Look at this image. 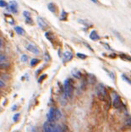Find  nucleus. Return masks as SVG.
<instances>
[{
  "mask_svg": "<svg viewBox=\"0 0 131 132\" xmlns=\"http://www.w3.org/2000/svg\"><path fill=\"white\" fill-rule=\"evenodd\" d=\"M60 117H61V113L58 109H55V108H51L50 109L48 114V122L54 123L57 119L60 118Z\"/></svg>",
  "mask_w": 131,
  "mask_h": 132,
  "instance_id": "nucleus-1",
  "label": "nucleus"
},
{
  "mask_svg": "<svg viewBox=\"0 0 131 132\" xmlns=\"http://www.w3.org/2000/svg\"><path fill=\"white\" fill-rule=\"evenodd\" d=\"M43 130L45 132H62V129L54 123L47 121L43 125Z\"/></svg>",
  "mask_w": 131,
  "mask_h": 132,
  "instance_id": "nucleus-2",
  "label": "nucleus"
},
{
  "mask_svg": "<svg viewBox=\"0 0 131 132\" xmlns=\"http://www.w3.org/2000/svg\"><path fill=\"white\" fill-rule=\"evenodd\" d=\"M64 93L65 97H68V98H71L72 96H73V92H74V87L73 85H72L70 80L67 79L65 81H64Z\"/></svg>",
  "mask_w": 131,
  "mask_h": 132,
  "instance_id": "nucleus-3",
  "label": "nucleus"
},
{
  "mask_svg": "<svg viewBox=\"0 0 131 132\" xmlns=\"http://www.w3.org/2000/svg\"><path fill=\"white\" fill-rule=\"evenodd\" d=\"M96 94L101 99L105 98V97L107 96V91H106V88L103 84H99L96 86Z\"/></svg>",
  "mask_w": 131,
  "mask_h": 132,
  "instance_id": "nucleus-4",
  "label": "nucleus"
},
{
  "mask_svg": "<svg viewBox=\"0 0 131 132\" xmlns=\"http://www.w3.org/2000/svg\"><path fill=\"white\" fill-rule=\"evenodd\" d=\"M113 105L114 108H116V109H119V108L123 107V103H122L121 98H120V97H119L118 94H116V93H114V97H113Z\"/></svg>",
  "mask_w": 131,
  "mask_h": 132,
  "instance_id": "nucleus-5",
  "label": "nucleus"
},
{
  "mask_svg": "<svg viewBox=\"0 0 131 132\" xmlns=\"http://www.w3.org/2000/svg\"><path fill=\"white\" fill-rule=\"evenodd\" d=\"M26 49L28 51H30L31 53H34V54H39L40 53V49L34 44H28L27 47H26Z\"/></svg>",
  "mask_w": 131,
  "mask_h": 132,
  "instance_id": "nucleus-6",
  "label": "nucleus"
},
{
  "mask_svg": "<svg viewBox=\"0 0 131 132\" xmlns=\"http://www.w3.org/2000/svg\"><path fill=\"white\" fill-rule=\"evenodd\" d=\"M72 59H73V54H72L71 52L66 51L63 53V59H64V62H69V61H70Z\"/></svg>",
  "mask_w": 131,
  "mask_h": 132,
  "instance_id": "nucleus-7",
  "label": "nucleus"
},
{
  "mask_svg": "<svg viewBox=\"0 0 131 132\" xmlns=\"http://www.w3.org/2000/svg\"><path fill=\"white\" fill-rule=\"evenodd\" d=\"M9 10L13 12V13H14V14H16L17 11H18V9H17V4H16L15 2H10L9 6Z\"/></svg>",
  "mask_w": 131,
  "mask_h": 132,
  "instance_id": "nucleus-8",
  "label": "nucleus"
},
{
  "mask_svg": "<svg viewBox=\"0 0 131 132\" xmlns=\"http://www.w3.org/2000/svg\"><path fill=\"white\" fill-rule=\"evenodd\" d=\"M37 22H38V25H39V26L42 28V30H45L47 27H48V25H47V23L44 21V20H42L41 17H37Z\"/></svg>",
  "mask_w": 131,
  "mask_h": 132,
  "instance_id": "nucleus-9",
  "label": "nucleus"
},
{
  "mask_svg": "<svg viewBox=\"0 0 131 132\" xmlns=\"http://www.w3.org/2000/svg\"><path fill=\"white\" fill-rule=\"evenodd\" d=\"M90 38L92 40V41H97L100 39L99 35L97 34L96 31H92L91 33H90Z\"/></svg>",
  "mask_w": 131,
  "mask_h": 132,
  "instance_id": "nucleus-10",
  "label": "nucleus"
},
{
  "mask_svg": "<svg viewBox=\"0 0 131 132\" xmlns=\"http://www.w3.org/2000/svg\"><path fill=\"white\" fill-rule=\"evenodd\" d=\"M72 74H73V75L75 78H77V79H80L81 78V73L79 72L78 69H74L73 71H72Z\"/></svg>",
  "mask_w": 131,
  "mask_h": 132,
  "instance_id": "nucleus-11",
  "label": "nucleus"
},
{
  "mask_svg": "<svg viewBox=\"0 0 131 132\" xmlns=\"http://www.w3.org/2000/svg\"><path fill=\"white\" fill-rule=\"evenodd\" d=\"M14 31H15L19 35H24L25 34V30L23 28L20 27V26H15L14 27Z\"/></svg>",
  "mask_w": 131,
  "mask_h": 132,
  "instance_id": "nucleus-12",
  "label": "nucleus"
},
{
  "mask_svg": "<svg viewBox=\"0 0 131 132\" xmlns=\"http://www.w3.org/2000/svg\"><path fill=\"white\" fill-rule=\"evenodd\" d=\"M119 57L121 58L122 59H123V60H127V61H131V57H129V56L126 55V54H123V53H121V54L119 55Z\"/></svg>",
  "mask_w": 131,
  "mask_h": 132,
  "instance_id": "nucleus-13",
  "label": "nucleus"
},
{
  "mask_svg": "<svg viewBox=\"0 0 131 132\" xmlns=\"http://www.w3.org/2000/svg\"><path fill=\"white\" fill-rule=\"evenodd\" d=\"M48 9H49L50 11H52V13H55L56 12V6L54 5L53 4H48Z\"/></svg>",
  "mask_w": 131,
  "mask_h": 132,
  "instance_id": "nucleus-14",
  "label": "nucleus"
},
{
  "mask_svg": "<svg viewBox=\"0 0 131 132\" xmlns=\"http://www.w3.org/2000/svg\"><path fill=\"white\" fill-rule=\"evenodd\" d=\"M46 37L48 38V40H50V41H52L54 38V36L53 34L52 33V32H47L46 33Z\"/></svg>",
  "mask_w": 131,
  "mask_h": 132,
  "instance_id": "nucleus-15",
  "label": "nucleus"
},
{
  "mask_svg": "<svg viewBox=\"0 0 131 132\" xmlns=\"http://www.w3.org/2000/svg\"><path fill=\"white\" fill-rule=\"evenodd\" d=\"M107 72V74H108V75H109L110 77H111V79L113 80V81H115V75L113 74V72H112V71H109L108 69H104Z\"/></svg>",
  "mask_w": 131,
  "mask_h": 132,
  "instance_id": "nucleus-16",
  "label": "nucleus"
},
{
  "mask_svg": "<svg viewBox=\"0 0 131 132\" xmlns=\"http://www.w3.org/2000/svg\"><path fill=\"white\" fill-rule=\"evenodd\" d=\"M39 62H40L39 59H33L32 60H31V66H35V65L39 63Z\"/></svg>",
  "mask_w": 131,
  "mask_h": 132,
  "instance_id": "nucleus-17",
  "label": "nucleus"
},
{
  "mask_svg": "<svg viewBox=\"0 0 131 132\" xmlns=\"http://www.w3.org/2000/svg\"><path fill=\"white\" fill-rule=\"evenodd\" d=\"M76 55H77V57H79V59H86V55H85V54H82V53H76Z\"/></svg>",
  "mask_w": 131,
  "mask_h": 132,
  "instance_id": "nucleus-18",
  "label": "nucleus"
},
{
  "mask_svg": "<svg viewBox=\"0 0 131 132\" xmlns=\"http://www.w3.org/2000/svg\"><path fill=\"white\" fill-rule=\"evenodd\" d=\"M113 32H114V33H115V35L117 36L118 37V39L120 40V41H123V37H122V36H121V35H120V34H119V32H116V31H113Z\"/></svg>",
  "mask_w": 131,
  "mask_h": 132,
  "instance_id": "nucleus-19",
  "label": "nucleus"
},
{
  "mask_svg": "<svg viewBox=\"0 0 131 132\" xmlns=\"http://www.w3.org/2000/svg\"><path fill=\"white\" fill-rule=\"evenodd\" d=\"M7 59V57L4 54H0V62H3V61H5Z\"/></svg>",
  "mask_w": 131,
  "mask_h": 132,
  "instance_id": "nucleus-20",
  "label": "nucleus"
},
{
  "mask_svg": "<svg viewBox=\"0 0 131 132\" xmlns=\"http://www.w3.org/2000/svg\"><path fill=\"white\" fill-rule=\"evenodd\" d=\"M14 121H15V122H17V121L19 120V118H20V114H15L14 116Z\"/></svg>",
  "mask_w": 131,
  "mask_h": 132,
  "instance_id": "nucleus-21",
  "label": "nucleus"
},
{
  "mask_svg": "<svg viewBox=\"0 0 131 132\" xmlns=\"http://www.w3.org/2000/svg\"><path fill=\"white\" fill-rule=\"evenodd\" d=\"M7 6V3L5 1H0V7H6Z\"/></svg>",
  "mask_w": 131,
  "mask_h": 132,
  "instance_id": "nucleus-22",
  "label": "nucleus"
},
{
  "mask_svg": "<svg viewBox=\"0 0 131 132\" xmlns=\"http://www.w3.org/2000/svg\"><path fill=\"white\" fill-rule=\"evenodd\" d=\"M27 59H28V57L26 55H25V54L21 56V60L23 62H26V61H27Z\"/></svg>",
  "mask_w": 131,
  "mask_h": 132,
  "instance_id": "nucleus-23",
  "label": "nucleus"
},
{
  "mask_svg": "<svg viewBox=\"0 0 131 132\" xmlns=\"http://www.w3.org/2000/svg\"><path fill=\"white\" fill-rule=\"evenodd\" d=\"M23 15H24L26 18H29V17H30V13H29V12H27V11H25L24 13H23Z\"/></svg>",
  "mask_w": 131,
  "mask_h": 132,
  "instance_id": "nucleus-24",
  "label": "nucleus"
},
{
  "mask_svg": "<svg viewBox=\"0 0 131 132\" xmlns=\"http://www.w3.org/2000/svg\"><path fill=\"white\" fill-rule=\"evenodd\" d=\"M9 66V64H0V68H8Z\"/></svg>",
  "mask_w": 131,
  "mask_h": 132,
  "instance_id": "nucleus-25",
  "label": "nucleus"
},
{
  "mask_svg": "<svg viewBox=\"0 0 131 132\" xmlns=\"http://www.w3.org/2000/svg\"><path fill=\"white\" fill-rule=\"evenodd\" d=\"M46 76H47L46 75H42V76H41V77H40V78H39V80H38V81H39V82H42V80H44V79H45V78H46Z\"/></svg>",
  "mask_w": 131,
  "mask_h": 132,
  "instance_id": "nucleus-26",
  "label": "nucleus"
},
{
  "mask_svg": "<svg viewBox=\"0 0 131 132\" xmlns=\"http://www.w3.org/2000/svg\"><path fill=\"white\" fill-rule=\"evenodd\" d=\"M4 86H5V84H4V81H2L0 80V88H3Z\"/></svg>",
  "mask_w": 131,
  "mask_h": 132,
  "instance_id": "nucleus-27",
  "label": "nucleus"
},
{
  "mask_svg": "<svg viewBox=\"0 0 131 132\" xmlns=\"http://www.w3.org/2000/svg\"><path fill=\"white\" fill-rule=\"evenodd\" d=\"M26 22L27 23H31V24H32L33 22H32V20H31V18H26Z\"/></svg>",
  "mask_w": 131,
  "mask_h": 132,
  "instance_id": "nucleus-28",
  "label": "nucleus"
},
{
  "mask_svg": "<svg viewBox=\"0 0 131 132\" xmlns=\"http://www.w3.org/2000/svg\"><path fill=\"white\" fill-rule=\"evenodd\" d=\"M64 19H66V13L64 11H63V14H62V20H64Z\"/></svg>",
  "mask_w": 131,
  "mask_h": 132,
  "instance_id": "nucleus-29",
  "label": "nucleus"
},
{
  "mask_svg": "<svg viewBox=\"0 0 131 132\" xmlns=\"http://www.w3.org/2000/svg\"><path fill=\"white\" fill-rule=\"evenodd\" d=\"M16 109H17V106H16V105H14V106H13V109H12V110L14 111V110H15Z\"/></svg>",
  "mask_w": 131,
  "mask_h": 132,
  "instance_id": "nucleus-30",
  "label": "nucleus"
},
{
  "mask_svg": "<svg viewBox=\"0 0 131 132\" xmlns=\"http://www.w3.org/2000/svg\"><path fill=\"white\" fill-rule=\"evenodd\" d=\"M2 46H3V41H2V40L0 39V48L2 47Z\"/></svg>",
  "mask_w": 131,
  "mask_h": 132,
  "instance_id": "nucleus-31",
  "label": "nucleus"
}]
</instances>
